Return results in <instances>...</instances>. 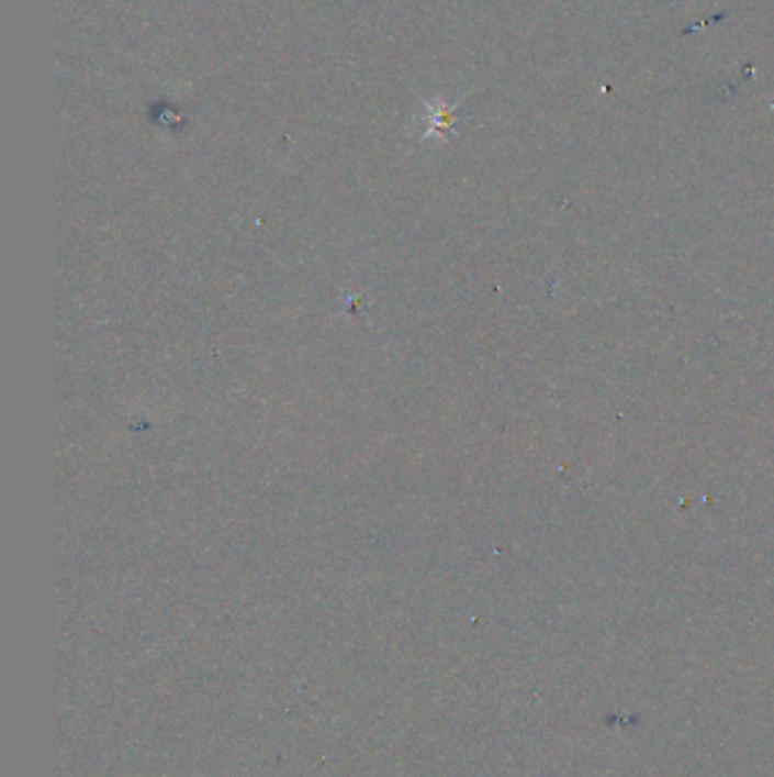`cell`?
Returning <instances> with one entry per match:
<instances>
[{
	"mask_svg": "<svg viewBox=\"0 0 774 777\" xmlns=\"http://www.w3.org/2000/svg\"><path fill=\"white\" fill-rule=\"evenodd\" d=\"M423 106L427 110V116H425L427 130L420 137V142L446 140L448 134L455 130V125H457V112H459L461 100H457V103H446L444 98H436L434 103H427V100H423Z\"/></svg>",
	"mask_w": 774,
	"mask_h": 777,
	"instance_id": "6da1fadb",
	"label": "cell"
}]
</instances>
